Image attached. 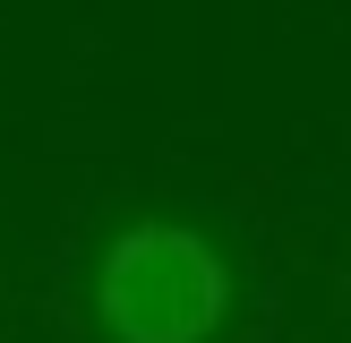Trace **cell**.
<instances>
[{"label": "cell", "mask_w": 351, "mask_h": 343, "mask_svg": "<svg viewBox=\"0 0 351 343\" xmlns=\"http://www.w3.org/2000/svg\"><path fill=\"white\" fill-rule=\"evenodd\" d=\"M95 318L112 343H215L232 318V266L197 223L137 215L95 266Z\"/></svg>", "instance_id": "6da1fadb"}]
</instances>
